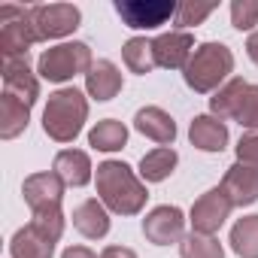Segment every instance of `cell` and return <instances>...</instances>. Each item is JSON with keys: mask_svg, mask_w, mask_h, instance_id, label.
<instances>
[{"mask_svg": "<svg viewBox=\"0 0 258 258\" xmlns=\"http://www.w3.org/2000/svg\"><path fill=\"white\" fill-rule=\"evenodd\" d=\"M97 195L106 210L118 216H137L146 207V185L124 161H103L97 164Z\"/></svg>", "mask_w": 258, "mask_h": 258, "instance_id": "obj_1", "label": "cell"}, {"mask_svg": "<svg viewBox=\"0 0 258 258\" xmlns=\"http://www.w3.org/2000/svg\"><path fill=\"white\" fill-rule=\"evenodd\" d=\"M88 118V100L76 88H58L43 109V131L55 143H73Z\"/></svg>", "mask_w": 258, "mask_h": 258, "instance_id": "obj_2", "label": "cell"}, {"mask_svg": "<svg viewBox=\"0 0 258 258\" xmlns=\"http://www.w3.org/2000/svg\"><path fill=\"white\" fill-rule=\"evenodd\" d=\"M234 73V55L225 43H201L195 49V55L188 58L182 79L191 91L198 94H210L216 91L228 76Z\"/></svg>", "mask_w": 258, "mask_h": 258, "instance_id": "obj_3", "label": "cell"}, {"mask_svg": "<svg viewBox=\"0 0 258 258\" xmlns=\"http://www.w3.org/2000/svg\"><path fill=\"white\" fill-rule=\"evenodd\" d=\"M34 16L25 7L4 4L0 7V55L4 58H28V49L37 43Z\"/></svg>", "mask_w": 258, "mask_h": 258, "instance_id": "obj_4", "label": "cell"}, {"mask_svg": "<svg viewBox=\"0 0 258 258\" xmlns=\"http://www.w3.org/2000/svg\"><path fill=\"white\" fill-rule=\"evenodd\" d=\"M91 64H94L91 49L85 43H61V46H52L40 55L37 73L49 82H67L79 73H88Z\"/></svg>", "mask_w": 258, "mask_h": 258, "instance_id": "obj_5", "label": "cell"}, {"mask_svg": "<svg viewBox=\"0 0 258 258\" xmlns=\"http://www.w3.org/2000/svg\"><path fill=\"white\" fill-rule=\"evenodd\" d=\"M179 4L173 0H115V13L124 22V28L134 31H152L176 19Z\"/></svg>", "mask_w": 258, "mask_h": 258, "instance_id": "obj_6", "label": "cell"}, {"mask_svg": "<svg viewBox=\"0 0 258 258\" xmlns=\"http://www.w3.org/2000/svg\"><path fill=\"white\" fill-rule=\"evenodd\" d=\"M34 16V28L40 40H61L67 34H73L79 28V10L73 4H43V7H31Z\"/></svg>", "mask_w": 258, "mask_h": 258, "instance_id": "obj_7", "label": "cell"}, {"mask_svg": "<svg viewBox=\"0 0 258 258\" xmlns=\"http://www.w3.org/2000/svg\"><path fill=\"white\" fill-rule=\"evenodd\" d=\"M143 237L155 246H170V243H182L185 237V216L179 207H155L146 219H143Z\"/></svg>", "mask_w": 258, "mask_h": 258, "instance_id": "obj_8", "label": "cell"}, {"mask_svg": "<svg viewBox=\"0 0 258 258\" xmlns=\"http://www.w3.org/2000/svg\"><path fill=\"white\" fill-rule=\"evenodd\" d=\"M231 201L225 198V191L222 188H210L207 195H201L195 204H191V231H198V234H216L222 225H225V219L231 216Z\"/></svg>", "mask_w": 258, "mask_h": 258, "instance_id": "obj_9", "label": "cell"}, {"mask_svg": "<svg viewBox=\"0 0 258 258\" xmlns=\"http://www.w3.org/2000/svg\"><path fill=\"white\" fill-rule=\"evenodd\" d=\"M219 188L225 191V198L231 201V207H249V204H255L258 201V167L243 164V161L231 164L225 170Z\"/></svg>", "mask_w": 258, "mask_h": 258, "instance_id": "obj_10", "label": "cell"}, {"mask_svg": "<svg viewBox=\"0 0 258 258\" xmlns=\"http://www.w3.org/2000/svg\"><path fill=\"white\" fill-rule=\"evenodd\" d=\"M152 52H155V64L167 67V70H185L188 58L195 55V37L188 31H170L152 40Z\"/></svg>", "mask_w": 258, "mask_h": 258, "instance_id": "obj_11", "label": "cell"}, {"mask_svg": "<svg viewBox=\"0 0 258 258\" xmlns=\"http://www.w3.org/2000/svg\"><path fill=\"white\" fill-rule=\"evenodd\" d=\"M25 204L31 207V213L43 210V207H61L64 201V179L55 170H43V173H31L22 185Z\"/></svg>", "mask_w": 258, "mask_h": 258, "instance_id": "obj_12", "label": "cell"}, {"mask_svg": "<svg viewBox=\"0 0 258 258\" xmlns=\"http://www.w3.org/2000/svg\"><path fill=\"white\" fill-rule=\"evenodd\" d=\"M4 91L28 106L40 100V79L31 73L28 58H4Z\"/></svg>", "mask_w": 258, "mask_h": 258, "instance_id": "obj_13", "label": "cell"}, {"mask_svg": "<svg viewBox=\"0 0 258 258\" xmlns=\"http://www.w3.org/2000/svg\"><path fill=\"white\" fill-rule=\"evenodd\" d=\"M134 127H137L143 137L155 140L158 146H170V143L176 140V121H173L161 106H143V109L134 115Z\"/></svg>", "mask_w": 258, "mask_h": 258, "instance_id": "obj_14", "label": "cell"}, {"mask_svg": "<svg viewBox=\"0 0 258 258\" xmlns=\"http://www.w3.org/2000/svg\"><path fill=\"white\" fill-rule=\"evenodd\" d=\"M188 140L201 152H222L228 146V124L216 115H195L188 127Z\"/></svg>", "mask_w": 258, "mask_h": 258, "instance_id": "obj_15", "label": "cell"}, {"mask_svg": "<svg viewBox=\"0 0 258 258\" xmlns=\"http://www.w3.org/2000/svg\"><path fill=\"white\" fill-rule=\"evenodd\" d=\"M73 228H76L82 237H88V240L106 237V234H109V213H106L103 201H97V198L82 201V204L73 210Z\"/></svg>", "mask_w": 258, "mask_h": 258, "instance_id": "obj_16", "label": "cell"}, {"mask_svg": "<svg viewBox=\"0 0 258 258\" xmlns=\"http://www.w3.org/2000/svg\"><path fill=\"white\" fill-rule=\"evenodd\" d=\"M61 179H64V185H70V188H82V185H88L91 182V158H88V152H82V149H61L58 155H55V167H52Z\"/></svg>", "mask_w": 258, "mask_h": 258, "instance_id": "obj_17", "label": "cell"}, {"mask_svg": "<svg viewBox=\"0 0 258 258\" xmlns=\"http://www.w3.org/2000/svg\"><path fill=\"white\" fill-rule=\"evenodd\" d=\"M85 88L94 100H112L121 91V73L112 61L100 58L91 64V70L85 73Z\"/></svg>", "mask_w": 258, "mask_h": 258, "instance_id": "obj_18", "label": "cell"}, {"mask_svg": "<svg viewBox=\"0 0 258 258\" xmlns=\"http://www.w3.org/2000/svg\"><path fill=\"white\" fill-rule=\"evenodd\" d=\"M28 121H31V106L4 91V97H0V137L16 140L19 134H25Z\"/></svg>", "mask_w": 258, "mask_h": 258, "instance_id": "obj_19", "label": "cell"}, {"mask_svg": "<svg viewBox=\"0 0 258 258\" xmlns=\"http://www.w3.org/2000/svg\"><path fill=\"white\" fill-rule=\"evenodd\" d=\"M55 252V243L46 240L43 234H37L31 225L16 231L13 240H10V255L13 258H52Z\"/></svg>", "mask_w": 258, "mask_h": 258, "instance_id": "obj_20", "label": "cell"}, {"mask_svg": "<svg viewBox=\"0 0 258 258\" xmlns=\"http://www.w3.org/2000/svg\"><path fill=\"white\" fill-rule=\"evenodd\" d=\"M176 161H179V155H176L173 146H158V149H152L140 158V176L146 182H164L173 173Z\"/></svg>", "mask_w": 258, "mask_h": 258, "instance_id": "obj_21", "label": "cell"}, {"mask_svg": "<svg viewBox=\"0 0 258 258\" xmlns=\"http://www.w3.org/2000/svg\"><path fill=\"white\" fill-rule=\"evenodd\" d=\"M127 143V127L118 118H103L91 127L88 134V146L97 152H118Z\"/></svg>", "mask_w": 258, "mask_h": 258, "instance_id": "obj_22", "label": "cell"}, {"mask_svg": "<svg viewBox=\"0 0 258 258\" xmlns=\"http://www.w3.org/2000/svg\"><path fill=\"white\" fill-rule=\"evenodd\" d=\"M246 88H249L246 79H228V82L210 97V112H213L216 118H234L237 109H240V100H243Z\"/></svg>", "mask_w": 258, "mask_h": 258, "instance_id": "obj_23", "label": "cell"}, {"mask_svg": "<svg viewBox=\"0 0 258 258\" xmlns=\"http://www.w3.org/2000/svg\"><path fill=\"white\" fill-rule=\"evenodd\" d=\"M121 58H124L127 70L140 73V76H146V73H152L158 67L155 64V52H152V40H146V37H131L121 46Z\"/></svg>", "mask_w": 258, "mask_h": 258, "instance_id": "obj_24", "label": "cell"}, {"mask_svg": "<svg viewBox=\"0 0 258 258\" xmlns=\"http://www.w3.org/2000/svg\"><path fill=\"white\" fill-rule=\"evenodd\" d=\"M231 249L240 258H258V216H243L231 228Z\"/></svg>", "mask_w": 258, "mask_h": 258, "instance_id": "obj_25", "label": "cell"}, {"mask_svg": "<svg viewBox=\"0 0 258 258\" xmlns=\"http://www.w3.org/2000/svg\"><path fill=\"white\" fill-rule=\"evenodd\" d=\"M179 258H225V249L216 234H185L179 243Z\"/></svg>", "mask_w": 258, "mask_h": 258, "instance_id": "obj_26", "label": "cell"}, {"mask_svg": "<svg viewBox=\"0 0 258 258\" xmlns=\"http://www.w3.org/2000/svg\"><path fill=\"white\" fill-rule=\"evenodd\" d=\"M31 228L37 234H43L46 240L58 243L61 234H64V213H61V207H43V210L31 213Z\"/></svg>", "mask_w": 258, "mask_h": 258, "instance_id": "obj_27", "label": "cell"}, {"mask_svg": "<svg viewBox=\"0 0 258 258\" xmlns=\"http://www.w3.org/2000/svg\"><path fill=\"white\" fill-rule=\"evenodd\" d=\"M216 4H195V0H185V4H179L176 10V25L185 31V28H198L207 16H213Z\"/></svg>", "mask_w": 258, "mask_h": 258, "instance_id": "obj_28", "label": "cell"}, {"mask_svg": "<svg viewBox=\"0 0 258 258\" xmlns=\"http://www.w3.org/2000/svg\"><path fill=\"white\" fill-rule=\"evenodd\" d=\"M234 121H240L243 127H249V131H258V85L249 82L243 100H240V109L234 115Z\"/></svg>", "mask_w": 258, "mask_h": 258, "instance_id": "obj_29", "label": "cell"}, {"mask_svg": "<svg viewBox=\"0 0 258 258\" xmlns=\"http://www.w3.org/2000/svg\"><path fill=\"white\" fill-rule=\"evenodd\" d=\"M231 25L237 31H252L258 25V0H234L231 4Z\"/></svg>", "mask_w": 258, "mask_h": 258, "instance_id": "obj_30", "label": "cell"}, {"mask_svg": "<svg viewBox=\"0 0 258 258\" xmlns=\"http://www.w3.org/2000/svg\"><path fill=\"white\" fill-rule=\"evenodd\" d=\"M237 161L258 167V131H249V134L240 137V143H237Z\"/></svg>", "mask_w": 258, "mask_h": 258, "instance_id": "obj_31", "label": "cell"}, {"mask_svg": "<svg viewBox=\"0 0 258 258\" xmlns=\"http://www.w3.org/2000/svg\"><path fill=\"white\" fill-rule=\"evenodd\" d=\"M100 258H137V252L127 249V246H106L100 252Z\"/></svg>", "mask_w": 258, "mask_h": 258, "instance_id": "obj_32", "label": "cell"}, {"mask_svg": "<svg viewBox=\"0 0 258 258\" xmlns=\"http://www.w3.org/2000/svg\"><path fill=\"white\" fill-rule=\"evenodd\" d=\"M61 258H97L88 246H70V249H64V255Z\"/></svg>", "mask_w": 258, "mask_h": 258, "instance_id": "obj_33", "label": "cell"}, {"mask_svg": "<svg viewBox=\"0 0 258 258\" xmlns=\"http://www.w3.org/2000/svg\"><path fill=\"white\" fill-rule=\"evenodd\" d=\"M246 55H249V58H252V61L258 64V31H255V34H252V37L246 40Z\"/></svg>", "mask_w": 258, "mask_h": 258, "instance_id": "obj_34", "label": "cell"}]
</instances>
